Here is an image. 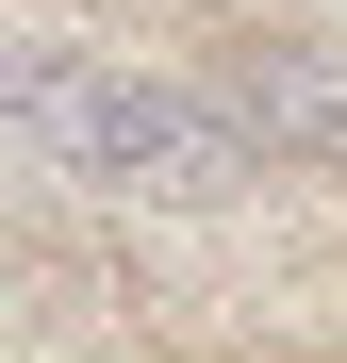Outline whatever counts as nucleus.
I'll use <instances>...</instances> for the list:
<instances>
[{
    "label": "nucleus",
    "instance_id": "f257e3e1",
    "mask_svg": "<svg viewBox=\"0 0 347 363\" xmlns=\"http://www.w3.org/2000/svg\"><path fill=\"white\" fill-rule=\"evenodd\" d=\"M0 133H17L50 182H99V199H149V215H231L265 182V149L231 133L199 83H149V67L67 50V33L0 50Z\"/></svg>",
    "mask_w": 347,
    "mask_h": 363
},
{
    "label": "nucleus",
    "instance_id": "f03ea898",
    "mask_svg": "<svg viewBox=\"0 0 347 363\" xmlns=\"http://www.w3.org/2000/svg\"><path fill=\"white\" fill-rule=\"evenodd\" d=\"M199 99L248 133L265 165H298V182H347V33H231Z\"/></svg>",
    "mask_w": 347,
    "mask_h": 363
}]
</instances>
